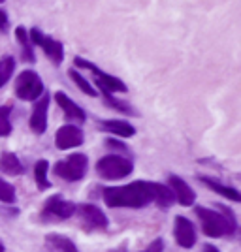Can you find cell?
Wrapping results in <instances>:
<instances>
[{
	"mask_svg": "<svg viewBox=\"0 0 241 252\" xmlns=\"http://www.w3.org/2000/svg\"><path fill=\"white\" fill-rule=\"evenodd\" d=\"M104 201L107 207H128V209H141L153 201V183L134 181L123 187H111L104 190Z\"/></svg>",
	"mask_w": 241,
	"mask_h": 252,
	"instance_id": "6da1fadb",
	"label": "cell"
},
{
	"mask_svg": "<svg viewBox=\"0 0 241 252\" xmlns=\"http://www.w3.org/2000/svg\"><path fill=\"white\" fill-rule=\"evenodd\" d=\"M219 211L207 209V207H196L202 230L207 237H224V235H234L236 231V219L230 209L217 205Z\"/></svg>",
	"mask_w": 241,
	"mask_h": 252,
	"instance_id": "7a4b0ae2",
	"label": "cell"
},
{
	"mask_svg": "<svg viewBox=\"0 0 241 252\" xmlns=\"http://www.w3.org/2000/svg\"><path fill=\"white\" fill-rule=\"evenodd\" d=\"M132 171H134V164L121 155H107L96 162V173L107 181L128 177Z\"/></svg>",
	"mask_w": 241,
	"mask_h": 252,
	"instance_id": "3957f363",
	"label": "cell"
},
{
	"mask_svg": "<svg viewBox=\"0 0 241 252\" xmlns=\"http://www.w3.org/2000/svg\"><path fill=\"white\" fill-rule=\"evenodd\" d=\"M87 169H89V160H87V157L81 155V153H73V155H70V157L64 158V160H59L55 164L53 171H55L57 177L64 179L68 183H75V181H81L85 177Z\"/></svg>",
	"mask_w": 241,
	"mask_h": 252,
	"instance_id": "277c9868",
	"label": "cell"
},
{
	"mask_svg": "<svg viewBox=\"0 0 241 252\" xmlns=\"http://www.w3.org/2000/svg\"><path fill=\"white\" fill-rule=\"evenodd\" d=\"M73 64L77 66V68H87V70H91L93 74H95V79H96V85L100 87V91L102 93H107V94H113V93H126L128 89H126V85L115 77V75H109L102 72L96 64L89 63V61H85L81 57H75L73 59Z\"/></svg>",
	"mask_w": 241,
	"mask_h": 252,
	"instance_id": "5b68a950",
	"label": "cell"
},
{
	"mask_svg": "<svg viewBox=\"0 0 241 252\" xmlns=\"http://www.w3.org/2000/svg\"><path fill=\"white\" fill-rule=\"evenodd\" d=\"M43 94V83L40 75L31 70H25L15 79V96L25 102H34Z\"/></svg>",
	"mask_w": 241,
	"mask_h": 252,
	"instance_id": "8992f818",
	"label": "cell"
},
{
	"mask_svg": "<svg viewBox=\"0 0 241 252\" xmlns=\"http://www.w3.org/2000/svg\"><path fill=\"white\" fill-rule=\"evenodd\" d=\"M29 38H31V43H36V45H40L45 55L51 59L53 64H61L64 59V47H63V42H57V40H53L51 36H47V34H43L40 29H31L29 32Z\"/></svg>",
	"mask_w": 241,
	"mask_h": 252,
	"instance_id": "52a82bcc",
	"label": "cell"
},
{
	"mask_svg": "<svg viewBox=\"0 0 241 252\" xmlns=\"http://www.w3.org/2000/svg\"><path fill=\"white\" fill-rule=\"evenodd\" d=\"M75 215V205L72 201L64 200L61 196H51L43 203L42 217L43 219H53V220H66Z\"/></svg>",
	"mask_w": 241,
	"mask_h": 252,
	"instance_id": "ba28073f",
	"label": "cell"
},
{
	"mask_svg": "<svg viewBox=\"0 0 241 252\" xmlns=\"http://www.w3.org/2000/svg\"><path fill=\"white\" fill-rule=\"evenodd\" d=\"M75 211L79 213L81 217V222L87 230H105L107 228V217L104 215V211L96 205H91V203H83L79 207H75Z\"/></svg>",
	"mask_w": 241,
	"mask_h": 252,
	"instance_id": "9c48e42d",
	"label": "cell"
},
{
	"mask_svg": "<svg viewBox=\"0 0 241 252\" xmlns=\"http://www.w3.org/2000/svg\"><path fill=\"white\" fill-rule=\"evenodd\" d=\"M83 143V132L73 125L61 126L55 134V145L61 151H68V149L79 147Z\"/></svg>",
	"mask_w": 241,
	"mask_h": 252,
	"instance_id": "30bf717a",
	"label": "cell"
},
{
	"mask_svg": "<svg viewBox=\"0 0 241 252\" xmlns=\"http://www.w3.org/2000/svg\"><path fill=\"white\" fill-rule=\"evenodd\" d=\"M173 235L177 245H181L183 249H192L196 243V230L194 224L187 219V217H175V226H173Z\"/></svg>",
	"mask_w": 241,
	"mask_h": 252,
	"instance_id": "8fae6325",
	"label": "cell"
},
{
	"mask_svg": "<svg viewBox=\"0 0 241 252\" xmlns=\"http://www.w3.org/2000/svg\"><path fill=\"white\" fill-rule=\"evenodd\" d=\"M47 109H49V96L42 94L34 104L31 115V128L34 134H43L47 128Z\"/></svg>",
	"mask_w": 241,
	"mask_h": 252,
	"instance_id": "7c38bea8",
	"label": "cell"
},
{
	"mask_svg": "<svg viewBox=\"0 0 241 252\" xmlns=\"http://www.w3.org/2000/svg\"><path fill=\"white\" fill-rule=\"evenodd\" d=\"M170 189L173 192L175 201H179V203L185 205V207H190V205L194 203V200H196L194 190L190 189L189 185L181 177H177V175H170Z\"/></svg>",
	"mask_w": 241,
	"mask_h": 252,
	"instance_id": "4fadbf2b",
	"label": "cell"
},
{
	"mask_svg": "<svg viewBox=\"0 0 241 252\" xmlns=\"http://www.w3.org/2000/svg\"><path fill=\"white\" fill-rule=\"evenodd\" d=\"M55 100H57V104L61 105V109L64 111V117H66V119H70V121H77V123H83L85 119H87L83 109L75 104L68 94H64V93H57V94H55Z\"/></svg>",
	"mask_w": 241,
	"mask_h": 252,
	"instance_id": "5bb4252c",
	"label": "cell"
},
{
	"mask_svg": "<svg viewBox=\"0 0 241 252\" xmlns=\"http://www.w3.org/2000/svg\"><path fill=\"white\" fill-rule=\"evenodd\" d=\"M98 126L104 130V132H109L117 137H132L136 134V128L126 123V121H100Z\"/></svg>",
	"mask_w": 241,
	"mask_h": 252,
	"instance_id": "9a60e30c",
	"label": "cell"
},
{
	"mask_svg": "<svg viewBox=\"0 0 241 252\" xmlns=\"http://www.w3.org/2000/svg\"><path fill=\"white\" fill-rule=\"evenodd\" d=\"M45 245L55 252H77L75 243L72 239H68L66 235H59V233L45 235Z\"/></svg>",
	"mask_w": 241,
	"mask_h": 252,
	"instance_id": "2e32d148",
	"label": "cell"
},
{
	"mask_svg": "<svg viewBox=\"0 0 241 252\" xmlns=\"http://www.w3.org/2000/svg\"><path fill=\"white\" fill-rule=\"evenodd\" d=\"M0 169L6 175H21L23 171H25L21 160L15 157L13 153H2L0 155Z\"/></svg>",
	"mask_w": 241,
	"mask_h": 252,
	"instance_id": "e0dca14e",
	"label": "cell"
},
{
	"mask_svg": "<svg viewBox=\"0 0 241 252\" xmlns=\"http://www.w3.org/2000/svg\"><path fill=\"white\" fill-rule=\"evenodd\" d=\"M200 183L202 185H206L207 189H211L213 192H217V194H220V196H224L226 200H232V201H241V196L240 192L236 189H232V187H224V185H220V183H217V181H211V179L207 177H198Z\"/></svg>",
	"mask_w": 241,
	"mask_h": 252,
	"instance_id": "ac0fdd59",
	"label": "cell"
},
{
	"mask_svg": "<svg viewBox=\"0 0 241 252\" xmlns=\"http://www.w3.org/2000/svg\"><path fill=\"white\" fill-rule=\"evenodd\" d=\"M153 201L158 203L162 209H168L170 205L175 201L173 198V192L166 185H160V183H153Z\"/></svg>",
	"mask_w": 241,
	"mask_h": 252,
	"instance_id": "d6986e66",
	"label": "cell"
},
{
	"mask_svg": "<svg viewBox=\"0 0 241 252\" xmlns=\"http://www.w3.org/2000/svg\"><path fill=\"white\" fill-rule=\"evenodd\" d=\"M15 38L19 40L23 47V59L27 61V63H34L36 61V57H34V51H32V43H31V38H29V32L25 27H17L15 29Z\"/></svg>",
	"mask_w": 241,
	"mask_h": 252,
	"instance_id": "ffe728a7",
	"label": "cell"
},
{
	"mask_svg": "<svg viewBox=\"0 0 241 252\" xmlns=\"http://www.w3.org/2000/svg\"><path fill=\"white\" fill-rule=\"evenodd\" d=\"M47 160H38L36 166H34V179H36V187L40 190H47L51 187V183L47 181Z\"/></svg>",
	"mask_w": 241,
	"mask_h": 252,
	"instance_id": "44dd1931",
	"label": "cell"
},
{
	"mask_svg": "<svg viewBox=\"0 0 241 252\" xmlns=\"http://www.w3.org/2000/svg\"><path fill=\"white\" fill-rule=\"evenodd\" d=\"M13 70H15V61H13V57H10V55L2 57V59H0V89L11 79Z\"/></svg>",
	"mask_w": 241,
	"mask_h": 252,
	"instance_id": "7402d4cb",
	"label": "cell"
},
{
	"mask_svg": "<svg viewBox=\"0 0 241 252\" xmlns=\"http://www.w3.org/2000/svg\"><path fill=\"white\" fill-rule=\"evenodd\" d=\"M10 113H11L10 105H0V137H6L11 134Z\"/></svg>",
	"mask_w": 241,
	"mask_h": 252,
	"instance_id": "603a6c76",
	"label": "cell"
},
{
	"mask_svg": "<svg viewBox=\"0 0 241 252\" xmlns=\"http://www.w3.org/2000/svg\"><path fill=\"white\" fill-rule=\"evenodd\" d=\"M70 79H72L73 83H75V87H79L81 89V93H85L87 96H96V91L91 87V83L85 79L83 75L79 74L77 70H70Z\"/></svg>",
	"mask_w": 241,
	"mask_h": 252,
	"instance_id": "cb8c5ba5",
	"label": "cell"
},
{
	"mask_svg": "<svg viewBox=\"0 0 241 252\" xmlns=\"http://www.w3.org/2000/svg\"><path fill=\"white\" fill-rule=\"evenodd\" d=\"M0 201L2 203H13L15 201V189L4 179H0Z\"/></svg>",
	"mask_w": 241,
	"mask_h": 252,
	"instance_id": "d4e9b609",
	"label": "cell"
},
{
	"mask_svg": "<svg viewBox=\"0 0 241 252\" xmlns=\"http://www.w3.org/2000/svg\"><path fill=\"white\" fill-rule=\"evenodd\" d=\"M102 94H104L105 104L109 105V107H113L115 111H121V113H132V109H130L128 105L123 104V102H119V100H115L111 94H107V93H102Z\"/></svg>",
	"mask_w": 241,
	"mask_h": 252,
	"instance_id": "484cf974",
	"label": "cell"
},
{
	"mask_svg": "<svg viewBox=\"0 0 241 252\" xmlns=\"http://www.w3.org/2000/svg\"><path fill=\"white\" fill-rule=\"evenodd\" d=\"M162 251H164V241L158 237V239H155V241L147 247L145 252H162Z\"/></svg>",
	"mask_w": 241,
	"mask_h": 252,
	"instance_id": "4316f807",
	"label": "cell"
},
{
	"mask_svg": "<svg viewBox=\"0 0 241 252\" xmlns=\"http://www.w3.org/2000/svg\"><path fill=\"white\" fill-rule=\"evenodd\" d=\"M105 143H107L111 149H121V151H125V153L128 151V147H126L125 143H121V141H117V139H107Z\"/></svg>",
	"mask_w": 241,
	"mask_h": 252,
	"instance_id": "83f0119b",
	"label": "cell"
},
{
	"mask_svg": "<svg viewBox=\"0 0 241 252\" xmlns=\"http://www.w3.org/2000/svg\"><path fill=\"white\" fill-rule=\"evenodd\" d=\"M6 23H8V15H6V11L0 10V29H4Z\"/></svg>",
	"mask_w": 241,
	"mask_h": 252,
	"instance_id": "f1b7e54d",
	"label": "cell"
},
{
	"mask_svg": "<svg viewBox=\"0 0 241 252\" xmlns=\"http://www.w3.org/2000/svg\"><path fill=\"white\" fill-rule=\"evenodd\" d=\"M204 252H219V249H217V247H213V245H209V243H207V245L204 247Z\"/></svg>",
	"mask_w": 241,
	"mask_h": 252,
	"instance_id": "f546056e",
	"label": "cell"
},
{
	"mask_svg": "<svg viewBox=\"0 0 241 252\" xmlns=\"http://www.w3.org/2000/svg\"><path fill=\"white\" fill-rule=\"evenodd\" d=\"M0 252H4V245H2V241H0Z\"/></svg>",
	"mask_w": 241,
	"mask_h": 252,
	"instance_id": "4dcf8cb0",
	"label": "cell"
},
{
	"mask_svg": "<svg viewBox=\"0 0 241 252\" xmlns=\"http://www.w3.org/2000/svg\"><path fill=\"white\" fill-rule=\"evenodd\" d=\"M0 2H4V0H0Z\"/></svg>",
	"mask_w": 241,
	"mask_h": 252,
	"instance_id": "1f68e13d",
	"label": "cell"
},
{
	"mask_svg": "<svg viewBox=\"0 0 241 252\" xmlns=\"http://www.w3.org/2000/svg\"><path fill=\"white\" fill-rule=\"evenodd\" d=\"M143 252H145V251H143Z\"/></svg>",
	"mask_w": 241,
	"mask_h": 252,
	"instance_id": "d6a6232c",
	"label": "cell"
}]
</instances>
